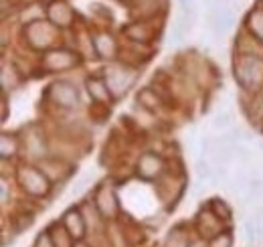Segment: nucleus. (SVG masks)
<instances>
[{"mask_svg":"<svg viewBox=\"0 0 263 247\" xmlns=\"http://www.w3.org/2000/svg\"><path fill=\"white\" fill-rule=\"evenodd\" d=\"M85 92H87L91 103H93L96 108H105V110H109V105L116 101L101 73H99V75H87V77H85Z\"/></svg>","mask_w":263,"mask_h":247,"instance_id":"14","label":"nucleus"},{"mask_svg":"<svg viewBox=\"0 0 263 247\" xmlns=\"http://www.w3.org/2000/svg\"><path fill=\"white\" fill-rule=\"evenodd\" d=\"M8 120V93H2V120L0 122H6Z\"/></svg>","mask_w":263,"mask_h":247,"instance_id":"37","label":"nucleus"},{"mask_svg":"<svg viewBox=\"0 0 263 247\" xmlns=\"http://www.w3.org/2000/svg\"><path fill=\"white\" fill-rule=\"evenodd\" d=\"M12 231L18 235V233H23V231H27V229H31L34 223V213L33 211H21V213H16V215L12 217Z\"/></svg>","mask_w":263,"mask_h":247,"instance_id":"28","label":"nucleus"},{"mask_svg":"<svg viewBox=\"0 0 263 247\" xmlns=\"http://www.w3.org/2000/svg\"><path fill=\"white\" fill-rule=\"evenodd\" d=\"M23 83V73L18 71V67L14 63H2V71H0V85L2 93H8L10 90H16Z\"/></svg>","mask_w":263,"mask_h":247,"instance_id":"22","label":"nucleus"},{"mask_svg":"<svg viewBox=\"0 0 263 247\" xmlns=\"http://www.w3.org/2000/svg\"><path fill=\"white\" fill-rule=\"evenodd\" d=\"M14 179H16V183L21 186V190L27 197H33V199H45V197H49L55 190V185L39 168V164H27V162H23L14 170Z\"/></svg>","mask_w":263,"mask_h":247,"instance_id":"2","label":"nucleus"},{"mask_svg":"<svg viewBox=\"0 0 263 247\" xmlns=\"http://www.w3.org/2000/svg\"><path fill=\"white\" fill-rule=\"evenodd\" d=\"M79 209H81L83 219H85L87 233L99 235V233H105L107 231V221L101 217V213L98 211V207H96L93 201H81L79 203Z\"/></svg>","mask_w":263,"mask_h":247,"instance_id":"19","label":"nucleus"},{"mask_svg":"<svg viewBox=\"0 0 263 247\" xmlns=\"http://www.w3.org/2000/svg\"><path fill=\"white\" fill-rule=\"evenodd\" d=\"M215 215L219 217L221 221H225V223H231V219H233V209H231V205L225 201V199H221V197H213L211 201H209V205H206Z\"/></svg>","mask_w":263,"mask_h":247,"instance_id":"26","label":"nucleus"},{"mask_svg":"<svg viewBox=\"0 0 263 247\" xmlns=\"http://www.w3.org/2000/svg\"><path fill=\"white\" fill-rule=\"evenodd\" d=\"M189 243H191V237L182 229V225L174 227L164 239V247H189Z\"/></svg>","mask_w":263,"mask_h":247,"instance_id":"27","label":"nucleus"},{"mask_svg":"<svg viewBox=\"0 0 263 247\" xmlns=\"http://www.w3.org/2000/svg\"><path fill=\"white\" fill-rule=\"evenodd\" d=\"M136 177L144 183H158L166 172V160L158 152H152V150H146L138 156L136 160Z\"/></svg>","mask_w":263,"mask_h":247,"instance_id":"8","label":"nucleus"},{"mask_svg":"<svg viewBox=\"0 0 263 247\" xmlns=\"http://www.w3.org/2000/svg\"><path fill=\"white\" fill-rule=\"evenodd\" d=\"M81 63H83V55L77 49H69V47L61 45V47L41 53L39 69L43 73H65L71 69H77Z\"/></svg>","mask_w":263,"mask_h":247,"instance_id":"6","label":"nucleus"},{"mask_svg":"<svg viewBox=\"0 0 263 247\" xmlns=\"http://www.w3.org/2000/svg\"><path fill=\"white\" fill-rule=\"evenodd\" d=\"M41 19H47V6L41 4L39 0H34L31 4H25V6H18V21H21V25H29V23L41 21Z\"/></svg>","mask_w":263,"mask_h":247,"instance_id":"24","label":"nucleus"},{"mask_svg":"<svg viewBox=\"0 0 263 247\" xmlns=\"http://www.w3.org/2000/svg\"><path fill=\"white\" fill-rule=\"evenodd\" d=\"M243 29L249 32L251 37H255L263 45V2L255 0V4L249 8V12L245 14L243 21Z\"/></svg>","mask_w":263,"mask_h":247,"instance_id":"21","label":"nucleus"},{"mask_svg":"<svg viewBox=\"0 0 263 247\" xmlns=\"http://www.w3.org/2000/svg\"><path fill=\"white\" fill-rule=\"evenodd\" d=\"M233 77L241 93H255L263 87V59L253 55H235Z\"/></svg>","mask_w":263,"mask_h":247,"instance_id":"1","label":"nucleus"},{"mask_svg":"<svg viewBox=\"0 0 263 247\" xmlns=\"http://www.w3.org/2000/svg\"><path fill=\"white\" fill-rule=\"evenodd\" d=\"M189 247H209V243H206L204 239H200V237H197V239H191V243H189Z\"/></svg>","mask_w":263,"mask_h":247,"instance_id":"38","label":"nucleus"},{"mask_svg":"<svg viewBox=\"0 0 263 247\" xmlns=\"http://www.w3.org/2000/svg\"><path fill=\"white\" fill-rule=\"evenodd\" d=\"M45 101L49 105H53L59 112H73L79 108L81 103V93L79 87L69 81V79H55L49 83V87L43 93Z\"/></svg>","mask_w":263,"mask_h":247,"instance_id":"5","label":"nucleus"},{"mask_svg":"<svg viewBox=\"0 0 263 247\" xmlns=\"http://www.w3.org/2000/svg\"><path fill=\"white\" fill-rule=\"evenodd\" d=\"M235 156H237V158H239L243 164H249V162H253V152H251L247 146H243V144H237Z\"/></svg>","mask_w":263,"mask_h":247,"instance_id":"34","label":"nucleus"},{"mask_svg":"<svg viewBox=\"0 0 263 247\" xmlns=\"http://www.w3.org/2000/svg\"><path fill=\"white\" fill-rule=\"evenodd\" d=\"M263 197V179L259 177H251V181H249V186H247V190H245V203H249V201H255V199H261Z\"/></svg>","mask_w":263,"mask_h":247,"instance_id":"30","label":"nucleus"},{"mask_svg":"<svg viewBox=\"0 0 263 247\" xmlns=\"http://www.w3.org/2000/svg\"><path fill=\"white\" fill-rule=\"evenodd\" d=\"M261 2H263V0H261Z\"/></svg>","mask_w":263,"mask_h":247,"instance_id":"42","label":"nucleus"},{"mask_svg":"<svg viewBox=\"0 0 263 247\" xmlns=\"http://www.w3.org/2000/svg\"><path fill=\"white\" fill-rule=\"evenodd\" d=\"M134 21H162L170 0H128Z\"/></svg>","mask_w":263,"mask_h":247,"instance_id":"9","label":"nucleus"},{"mask_svg":"<svg viewBox=\"0 0 263 247\" xmlns=\"http://www.w3.org/2000/svg\"><path fill=\"white\" fill-rule=\"evenodd\" d=\"M39 2H41V4H45V6H47V4H51V2H55V0H39Z\"/></svg>","mask_w":263,"mask_h":247,"instance_id":"40","label":"nucleus"},{"mask_svg":"<svg viewBox=\"0 0 263 247\" xmlns=\"http://www.w3.org/2000/svg\"><path fill=\"white\" fill-rule=\"evenodd\" d=\"M23 142V146L27 148V154L29 158L33 160V162H41V160H45L49 154V144H47V138H45V134L43 132H39V130H29L27 132V138H23L21 140Z\"/></svg>","mask_w":263,"mask_h":247,"instance_id":"16","label":"nucleus"},{"mask_svg":"<svg viewBox=\"0 0 263 247\" xmlns=\"http://www.w3.org/2000/svg\"><path fill=\"white\" fill-rule=\"evenodd\" d=\"M33 247H55V243H53V239H51V235H49V231H47V229H45V231H41V233L36 235Z\"/></svg>","mask_w":263,"mask_h":247,"instance_id":"35","label":"nucleus"},{"mask_svg":"<svg viewBox=\"0 0 263 247\" xmlns=\"http://www.w3.org/2000/svg\"><path fill=\"white\" fill-rule=\"evenodd\" d=\"M225 225H227V223L221 221L209 207H202L197 213V217H195V229H197L198 237L204 239V241H211V239L217 237L221 231H225V229H227Z\"/></svg>","mask_w":263,"mask_h":247,"instance_id":"13","label":"nucleus"},{"mask_svg":"<svg viewBox=\"0 0 263 247\" xmlns=\"http://www.w3.org/2000/svg\"><path fill=\"white\" fill-rule=\"evenodd\" d=\"M21 146H23V142H21V138L16 134H10V132H2L0 134V158L2 160L12 162L21 152Z\"/></svg>","mask_w":263,"mask_h":247,"instance_id":"23","label":"nucleus"},{"mask_svg":"<svg viewBox=\"0 0 263 247\" xmlns=\"http://www.w3.org/2000/svg\"><path fill=\"white\" fill-rule=\"evenodd\" d=\"M47 231H49V235H51L55 247H75V243H77V241L71 237V233L65 229V225L61 223V219H59V221H53V223L47 227Z\"/></svg>","mask_w":263,"mask_h":247,"instance_id":"25","label":"nucleus"},{"mask_svg":"<svg viewBox=\"0 0 263 247\" xmlns=\"http://www.w3.org/2000/svg\"><path fill=\"white\" fill-rule=\"evenodd\" d=\"M39 168L51 179L53 185H63L67 179L73 174V164L67 162L65 158H59V156H47L45 160L39 162Z\"/></svg>","mask_w":263,"mask_h":247,"instance_id":"15","label":"nucleus"},{"mask_svg":"<svg viewBox=\"0 0 263 247\" xmlns=\"http://www.w3.org/2000/svg\"><path fill=\"white\" fill-rule=\"evenodd\" d=\"M75 247H89V245H87L85 241H77V243H75Z\"/></svg>","mask_w":263,"mask_h":247,"instance_id":"39","label":"nucleus"},{"mask_svg":"<svg viewBox=\"0 0 263 247\" xmlns=\"http://www.w3.org/2000/svg\"><path fill=\"white\" fill-rule=\"evenodd\" d=\"M259 148H261V150H263V140H261V142H259Z\"/></svg>","mask_w":263,"mask_h":247,"instance_id":"41","label":"nucleus"},{"mask_svg":"<svg viewBox=\"0 0 263 247\" xmlns=\"http://www.w3.org/2000/svg\"><path fill=\"white\" fill-rule=\"evenodd\" d=\"M93 39V49H96V57L101 61H118L120 55V43L116 39L114 32H109L107 29H99V31L91 32Z\"/></svg>","mask_w":263,"mask_h":247,"instance_id":"12","label":"nucleus"},{"mask_svg":"<svg viewBox=\"0 0 263 247\" xmlns=\"http://www.w3.org/2000/svg\"><path fill=\"white\" fill-rule=\"evenodd\" d=\"M23 39L25 43L29 45V49L39 51V53H45L49 49H55L59 47V39H61V31L49 23L47 19H41V21H34L29 25H23Z\"/></svg>","mask_w":263,"mask_h":247,"instance_id":"4","label":"nucleus"},{"mask_svg":"<svg viewBox=\"0 0 263 247\" xmlns=\"http://www.w3.org/2000/svg\"><path fill=\"white\" fill-rule=\"evenodd\" d=\"M195 172H197L198 181H202V183H211L215 168H213L211 160H206V158L202 156V158H198L197 162H195Z\"/></svg>","mask_w":263,"mask_h":247,"instance_id":"29","label":"nucleus"},{"mask_svg":"<svg viewBox=\"0 0 263 247\" xmlns=\"http://www.w3.org/2000/svg\"><path fill=\"white\" fill-rule=\"evenodd\" d=\"M136 101H138V105H140L142 110H146L148 114H158L160 110H164L166 105H168L166 99L162 97V93L158 92L156 87H152V85H146V87L138 90Z\"/></svg>","mask_w":263,"mask_h":247,"instance_id":"18","label":"nucleus"},{"mask_svg":"<svg viewBox=\"0 0 263 247\" xmlns=\"http://www.w3.org/2000/svg\"><path fill=\"white\" fill-rule=\"evenodd\" d=\"M10 201H12V186H10V181H8V179H2V183H0V203L6 207Z\"/></svg>","mask_w":263,"mask_h":247,"instance_id":"33","label":"nucleus"},{"mask_svg":"<svg viewBox=\"0 0 263 247\" xmlns=\"http://www.w3.org/2000/svg\"><path fill=\"white\" fill-rule=\"evenodd\" d=\"M91 201L96 203L98 211L107 223H118L120 213H122V205H120V197H118L116 185H111V183H99L96 186V190H93Z\"/></svg>","mask_w":263,"mask_h":247,"instance_id":"7","label":"nucleus"},{"mask_svg":"<svg viewBox=\"0 0 263 247\" xmlns=\"http://www.w3.org/2000/svg\"><path fill=\"white\" fill-rule=\"evenodd\" d=\"M101 75H103L109 92L114 95V99H122L136 85L140 71H138V67H134L126 61H111L103 67Z\"/></svg>","mask_w":263,"mask_h":247,"instance_id":"3","label":"nucleus"},{"mask_svg":"<svg viewBox=\"0 0 263 247\" xmlns=\"http://www.w3.org/2000/svg\"><path fill=\"white\" fill-rule=\"evenodd\" d=\"M61 223L65 225V229L71 233V237L75 241H83L85 235H87V225H85V219H83V213L77 207H69L65 213L61 215Z\"/></svg>","mask_w":263,"mask_h":247,"instance_id":"17","label":"nucleus"},{"mask_svg":"<svg viewBox=\"0 0 263 247\" xmlns=\"http://www.w3.org/2000/svg\"><path fill=\"white\" fill-rule=\"evenodd\" d=\"M235 55H253L263 59V45L241 27L235 37Z\"/></svg>","mask_w":263,"mask_h":247,"instance_id":"20","label":"nucleus"},{"mask_svg":"<svg viewBox=\"0 0 263 247\" xmlns=\"http://www.w3.org/2000/svg\"><path fill=\"white\" fill-rule=\"evenodd\" d=\"M47 21L53 23L61 32L75 29L77 23V12L67 0H55L47 4Z\"/></svg>","mask_w":263,"mask_h":247,"instance_id":"10","label":"nucleus"},{"mask_svg":"<svg viewBox=\"0 0 263 247\" xmlns=\"http://www.w3.org/2000/svg\"><path fill=\"white\" fill-rule=\"evenodd\" d=\"M156 25L160 27L162 21H132L130 25L124 29V37L130 45H142V47H148L156 37Z\"/></svg>","mask_w":263,"mask_h":247,"instance_id":"11","label":"nucleus"},{"mask_svg":"<svg viewBox=\"0 0 263 247\" xmlns=\"http://www.w3.org/2000/svg\"><path fill=\"white\" fill-rule=\"evenodd\" d=\"M211 126L215 130H231L233 128V112H217L213 116Z\"/></svg>","mask_w":263,"mask_h":247,"instance_id":"31","label":"nucleus"},{"mask_svg":"<svg viewBox=\"0 0 263 247\" xmlns=\"http://www.w3.org/2000/svg\"><path fill=\"white\" fill-rule=\"evenodd\" d=\"M206 243H209V247H233V243H235L233 231L227 227L225 231H221L217 237H213V239H211V241H206Z\"/></svg>","mask_w":263,"mask_h":247,"instance_id":"32","label":"nucleus"},{"mask_svg":"<svg viewBox=\"0 0 263 247\" xmlns=\"http://www.w3.org/2000/svg\"><path fill=\"white\" fill-rule=\"evenodd\" d=\"M89 183H91V177H89V174H87V177H83L81 181H77L75 186H73V195H81V192L89 186Z\"/></svg>","mask_w":263,"mask_h":247,"instance_id":"36","label":"nucleus"}]
</instances>
